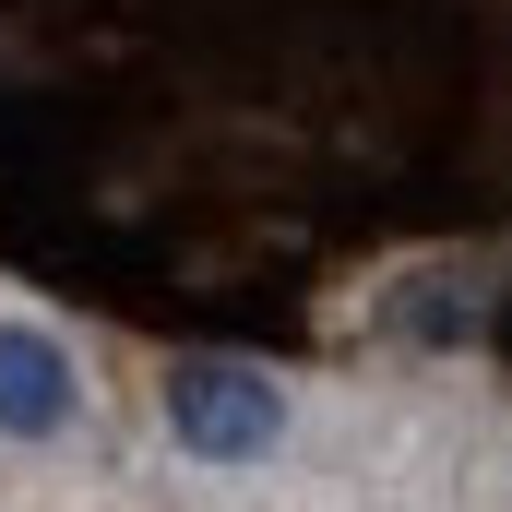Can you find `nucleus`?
Instances as JSON below:
<instances>
[{"mask_svg": "<svg viewBox=\"0 0 512 512\" xmlns=\"http://www.w3.org/2000/svg\"><path fill=\"white\" fill-rule=\"evenodd\" d=\"M167 429H179V453H203V465H262V453L286 441V393H274V370H251V358H179V370H167Z\"/></svg>", "mask_w": 512, "mask_h": 512, "instance_id": "f257e3e1", "label": "nucleus"}, {"mask_svg": "<svg viewBox=\"0 0 512 512\" xmlns=\"http://www.w3.org/2000/svg\"><path fill=\"white\" fill-rule=\"evenodd\" d=\"M72 405H84L72 358H60L36 322H0V429H12V441H60Z\"/></svg>", "mask_w": 512, "mask_h": 512, "instance_id": "f03ea898", "label": "nucleus"}]
</instances>
